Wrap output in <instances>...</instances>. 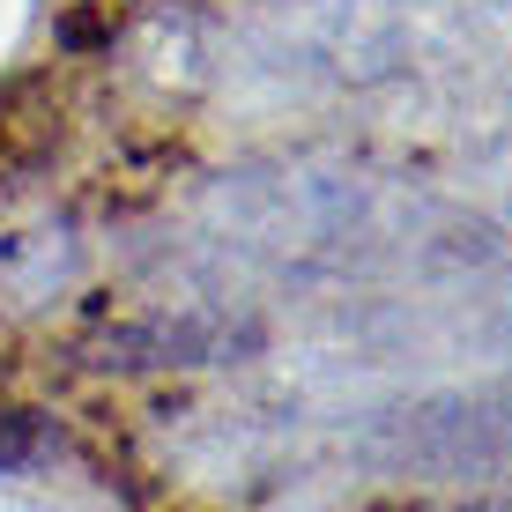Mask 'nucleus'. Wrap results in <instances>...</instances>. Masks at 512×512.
Returning <instances> with one entry per match:
<instances>
[{
	"label": "nucleus",
	"mask_w": 512,
	"mask_h": 512,
	"mask_svg": "<svg viewBox=\"0 0 512 512\" xmlns=\"http://www.w3.org/2000/svg\"><path fill=\"white\" fill-rule=\"evenodd\" d=\"M468 512H512V498H483V505H468Z\"/></svg>",
	"instance_id": "20e7f679"
},
{
	"label": "nucleus",
	"mask_w": 512,
	"mask_h": 512,
	"mask_svg": "<svg viewBox=\"0 0 512 512\" xmlns=\"http://www.w3.org/2000/svg\"><path fill=\"white\" fill-rule=\"evenodd\" d=\"M52 446H60V431L38 409H0V475H30Z\"/></svg>",
	"instance_id": "7ed1b4c3"
},
{
	"label": "nucleus",
	"mask_w": 512,
	"mask_h": 512,
	"mask_svg": "<svg viewBox=\"0 0 512 512\" xmlns=\"http://www.w3.org/2000/svg\"><path fill=\"white\" fill-rule=\"evenodd\" d=\"M372 453L409 475L498 483L512 475V394H431L416 409H394L379 423Z\"/></svg>",
	"instance_id": "f257e3e1"
},
{
	"label": "nucleus",
	"mask_w": 512,
	"mask_h": 512,
	"mask_svg": "<svg viewBox=\"0 0 512 512\" xmlns=\"http://www.w3.org/2000/svg\"><path fill=\"white\" fill-rule=\"evenodd\" d=\"M216 357V327L201 320H141V327H112L104 334V357L119 372H149V364H208Z\"/></svg>",
	"instance_id": "f03ea898"
}]
</instances>
